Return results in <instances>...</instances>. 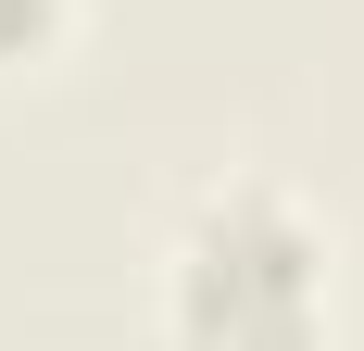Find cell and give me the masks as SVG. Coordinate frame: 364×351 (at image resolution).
Here are the masks:
<instances>
[{
    "label": "cell",
    "mask_w": 364,
    "mask_h": 351,
    "mask_svg": "<svg viewBox=\"0 0 364 351\" xmlns=\"http://www.w3.org/2000/svg\"><path fill=\"white\" fill-rule=\"evenodd\" d=\"M50 26H63V0H0V63H26Z\"/></svg>",
    "instance_id": "7a4b0ae2"
},
{
    "label": "cell",
    "mask_w": 364,
    "mask_h": 351,
    "mask_svg": "<svg viewBox=\"0 0 364 351\" xmlns=\"http://www.w3.org/2000/svg\"><path fill=\"white\" fill-rule=\"evenodd\" d=\"M327 326V251L277 188L201 201L176 251V339L188 351H314Z\"/></svg>",
    "instance_id": "6da1fadb"
}]
</instances>
